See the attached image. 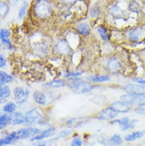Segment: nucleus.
<instances>
[{"instance_id": "40", "label": "nucleus", "mask_w": 145, "mask_h": 146, "mask_svg": "<svg viewBox=\"0 0 145 146\" xmlns=\"http://www.w3.org/2000/svg\"><path fill=\"white\" fill-rule=\"evenodd\" d=\"M7 64V61H6V59H5V56L1 54L0 55V68H3Z\"/></svg>"}, {"instance_id": "27", "label": "nucleus", "mask_w": 145, "mask_h": 146, "mask_svg": "<svg viewBox=\"0 0 145 146\" xmlns=\"http://www.w3.org/2000/svg\"><path fill=\"white\" fill-rule=\"evenodd\" d=\"M11 88L9 86H3L0 88V99L1 101L6 100L11 96Z\"/></svg>"}, {"instance_id": "39", "label": "nucleus", "mask_w": 145, "mask_h": 146, "mask_svg": "<svg viewBox=\"0 0 145 146\" xmlns=\"http://www.w3.org/2000/svg\"><path fill=\"white\" fill-rule=\"evenodd\" d=\"M139 7H140V6H139V4H138L136 2H132V3L130 4V7H129L131 11H134V12H136V10L139 9Z\"/></svg>"}, {"instance_id": "17", "label": "nucleus", "mask_w": 145, "mask_h": 146, "mask_svg": "<svg viewBox=\"0 0 145 146\" xmlns=\"http://www.w3.org/2000/svg\"><path fill=\"white\" fill-rule=\"evenodd\" d=\"M18 141V138L17 137V134H16V132H12L10 134H8L7 136L1 138V140H0V145H10V144H12V143L16 142Z\"/></svg>"}, {"instance_id": "8", "label": "nucleus", "mask_w": 145, "mask_h": 146, "mask_svg": "<svg viewBox=\"0 0 145 146\" xmlns=\"http://www.w3.org/2000/svg\"><path fill=\"white\" fill-rule=\"evenodd\" d=\"M118 115V113L110 106L108 108H105L101 112H99L97 115V118L99 120L103 121H112L115 119Z\"/></svg>"}, {"instance_id": "25", "label": "nucleus", "mask_w": 145, "mask_h": 146, "mask_svg": "<svg viewBox=\"0 0 145 146\" xmlns=\"http://www.w3.org/2000/svg\"><path fill=\"white\" fill-rule=\"evenodd\" d=\"M144 136V133L141 131H135L132 133H129L124 137V140L126 141H134L136 140L141 138Z\"/></svg>"}, {"instance_id": "22", "label": "nucleus", "mask_w": 145, "mask_h": 146, "mask_svg": "<svg viewBox=\"0 0 145 146\" xmlns=\"http://www.w3.org/2000/svg\"><path fill=\"white\" fill-rule=\"evenodd\" d=\"M11 119H12L11 113H4V114H2L1 117H0V129L2 130L7 125L11 124Z\"/></svg>"}, {"instance_id": "36", "label": "nucleus", "mask_w": 145, "mask_h": 146, "mask_svg": "<svg viewBox=\"0 0 145 146\" xmlns=\"http://www.w3.org/2000/svg\"><path fill=\"white\" fill-rule=\"evenodd\" d=\"M1 40L3 42V44L7 47L8 49H10V50H13L14 49V46H13V44L11 42V40H9V38H3V39H1Z\"/></svg>"}, {"instance_id": "35", "label": "nucleus", "mask_w": 145, "mask_h": 146, "mask_svg": "<svg viewBox=\"0 0 145 146\" xmlns=\"http://www.w3.org/2000/svg\"><path fill=\"white\" fill-rule=\"evenodd\" d=\"M135 112L138 114H141V115H145V103L142 104L140 106H138L135 109Z\"/></svg>"}, {"instance_id": "33", "label": "nucleus", "mask_w": 145, "mask_h": 146, "mask_svg": "<svg viewBox=\"0 0 145 146\" xmlns=\"http://www.w3.org/2000/svg\"><path fill=\"white\" fill-rule=\"evenodd\" d=\"M73 133V130L71 129H64V130H61L60 132H59L58 137L59 138H64L66 137H68L69 135H71Z\"/></svg>"}, {"instance_id": "28", "label": "nucleus", "mask_w": 145, "mask_h": 146, "mask_svg": "<svg viewBox=\"0 0 145 146\" xmlns=\"http://www.w3.org/2000/svg\"><path fill=\"white\" fill-rule=\"evenodd\" d=\"M17 110V104L14 102H9L7 104H5L3 107V110L5 113H13L16 112Z\"/></svg>"}, {"instance_id": "34", "label": "nucleus", "mask_w": 145, "mask_h": 146, "mask_svg": "<svg viewBox=\"0 0 145 146\" xmlns=\"http://www.w3.org/2000/svg\"><path fill=\"white\" fill-rule=\"evenodd\" d=\"M99 14H100V10H99V7H98L97 6H94L93 7L91 8V11H90L91 17L95 18L98 15H99Z\"/></svg>"}, {"instance_id": "41", "label": "nucleus", "mask_w": 145, "mask_h": 146, "mask_svg": "<svg viewBox=\"0 0 145 146\" xmlns=\"http://www.w3.org/2000/svg\"><path fill=\"white\" fill-rule=\"evenodd\" d=\"M132 81L136 83V84H142V85H145V80L144 79H139V78H134Z\"/></svg>"}, {"instance_id": "24", "label": "nucleus", "mask_w": 145, "mask_h": 146, "mask_svg": "<svg viewBox=\"0 0 145 146\" xmlns=\"http://www.w3.org/2000/svg\"><path fill=\"white\" fill-rule=\"evenodd\" d=\"M12 81H13V78L11 76H10L9 74L3 71L0 72V85H1V87L5 86V84L11 83Z\"/></svg>"}, {"instance_id": "14", "label": "nucleus", "mask_w": 145, "mask_h": 146, "mask_svg": "<svg viewBox=\"0 0 145 146\" xmlns=\"http://www.w3.org/2000/svg\"><path fill=\"white\" fill-rule=\"evenodd\" d=\"M100 143L106 146H118L122 145L123 140L120 134H114L109 138L104 139L103 141H100Z\"/></svg>"}, {"instance_id": "15", "label": "nucleus", "mask_w": 145, "mask_h": 146, "mask_svg": "<svg viewBox=\"0 0 145 146\" xmlns=\"http://www.w3.org/2000/svg\"><path fill=\"white\" fill-rule=\"evenodd\" d=\"M56 129L55 128H48L46 129H44L43 131L40 133V134L38 135H36L33 137L32 138L30 139L31 141H41L44 138H48V137H52L56 134Z\"/></svg>"}, {"instance_id": "3", "label": "nucleus", "mask_w": 145, "mask_h": 146, "mask_svg": "<svg viewBox=\"0 0 145 146\" xmlns=\"http://www.w3.org/2000/svg\"><path fill=\"white\" fill-rule=\"evenodd\" d=\"M42 118V111L37 107L29 110L25 113V123L28 125H33L36 122H39Z\"/></svg>"}, {"instance_id": "5", "label": "nucleus", "mask_w": 145, "mask_h": 146, "mask_svg": "<svg viewBox=\"0 0 145 146\" xmlns=\"http://www.w3.org/2000/svg\"><path fill=\"white\" fill-rule=\"evenodd\" d=\"M41 132L42 131L37 128L29 127L18 129V131H16V134L18 140H20V139H28L29 137L32 138L34 136L40 134Z\"/></svg>"}, {"instance_id": "38", "label": "nucleus", "mask_w": 145, "mask_h": 146, "mask_svg": "<svg viewBox=\"0 0 145 146\" xmlns=\"http://www.w3.org/2000/svg\"><path fill=\"white\" fill-rule=\"evenodd\" d=\"M83 73L82 72H68L64 75V76L67 78H72V77H77L81 76Z\"/></svg>"}, {"instance_id": "42", "label": "nucleus", "mask_w": 145, "mask_h": 146, "mask_svg": "<svg viewBox=\"0 0 145 146\" xmlns=\"http://www.w3.org/2000/svg\"><path fill=\"white\" fill-rule=\"evenodd\" d=\"M7 2L11 6H15L18 3V0H7Z\"/></svg>"}, {"instance_id": "26", "label": "nucleus", "mask_w": 145, "mask_h": 146, "mask_svg": "<svg viewBox=\"0 0 145 146\" xmlns=\"http://www.w3.org/2000/svg\"><path fill=\"white\" fill-rule=\"evenodd\" d=\"M77 30L84 36H87L91 33V28H90V26L87 23H80V24H79L78 26H77Z\"/></svg>"}, {"instance_id": "13", "label": "nucleus", "mask_w": 145, "mask_h": 146, "mask_svg": "<svg viewBox=\"0 0 145 146\" xmlns=\"http://www.w3.org/2000/svg\"><path fill=\"white\" fill-rule=\"evenodd\" d=\"M124 90L129 93V94H140V95H144L145 94V85L142 84H128L126 85Z\"/></svg>"}, {"instance_id": "32", "label": "nucleus", "mask_w": 145, "mask_h": 146, "mask_svg": "<svg viewBox=\"0 0 145 146\" xmlns=\"http://www.w3.org/2000/svg\"><path fill=\"white\" fill-rule=\"evenodd\" d=\"M83 145V140L79 136H76L72 139L71 146H82Z\"/></svg>"}, {"instance_id": "43", "label": "nucleus", "mask_w": 145, "mask_h": 146, "mask_svg": "<svg viewBox=\"0 0 145 146\" xmlns=\"http://www.w3.org/2000/svg\"><path fill=\"white\" fill-rule=\"evenodd\" d=\"M61 1L65 3H73L75 0H61Z\"/></svg>"}, {"instance_id": "11", "label": "nucleus", "mask_w": 145, "mask_h": 146, "mask_svg": "<svg viewBox=\"0 0 145 146\" xmlns=\"http://www.w3.org/2000/svg\"><path fill=\"white\" fill-rule=\"evenodd\" d=\"M121 68H122L121 63L119 60V59L115 56L110 57L106 63V69L109 72L116 73L119 72L121 69Z\"/></svg>"}, {"instance_id": "23", "label": "nucleus", "mask_w": 145, "mask_h": 146, "mask_svg": "<svg viewBox=\"0 0 145 146\" xmlns=\"http://www.w3.org/2000/svg\"><path fill=\"white\" fill-rule=\"evenodd\" d=\"M109 13L113 15V17H116V18H122L124 15V11L120 8L118 6H112L111 7L109 8Z\"/></svg>"}, {"instance_id": "2", "label": "nucleus", "mask_w": 145, "mask_h": 146, "mask_svg": "<svg viewBox=\"0 0 145 146\" xmlns=\"http://www.w3.org/2000/svg\"><path fill=\"white\" fill-rule=\"evenodd\" d=\"M34 12L38 18H48L52 13L51 3L48 0H37L34 6Z\"/></svg>"}, {"instance_id": "10", "label": "nucleus", "mask_w": 145, "mask_h": 146, "mask_svg": "<svg viewBox=\"0 0 145 146\" xmlns=\"http://www.w3.org/2000/svg\"><path fill=\"white\" fill-rule=\"evenodd\" d=\"M110 107L113 108L115 111L117 113H128L132 109V105L126 102H124L122 100H119V101H115L113 103H111Z\"/></svg>"}, {"instance_id": "44", "label": "nucleus", "mask_w": 145, "mask_h": 146, "mask_svg": "<svg viewBox=\"0 0 145 146\" xmlns=\"http://www.w3.org/2000/svg\"><path fill=\"white\" fill-rule=\"evenodd\" d=\"M144 145H145V140H144Z\"/></svg>"}, {"instance_id": "30", "label": "nucleus", "mask_w": 145, "mask_h": 146, "mask_svg": "<svg viewBox=\"0 0 145 146\" xmlns=\"http://www.w3.org/2000/svg\"><path fill=\"white\" fill-rule=\"evenodd\" d=\"M0 10H1V15L3 17H6L10 11V8H9L8 4L4 3V2H2L0 3Z\"/></svg>"}, {"instance_id": "19", "label": "nucleus", "mask_w": 145, "mask_h": 146, "mask_svg": "<svg viewBox=\"0 0 145 146\" xmlns=\"http://www.w3.org/2000/svg\"><path fill=\"white\" fill-rule=\"evenodd\" d=\"M11 123L12 125H18L23 124L25 122V114L22 112H15L11 113Z\"/></svg>"}, {"instance_id": "1", "label": "nucleus", "mask_w": 145, "mask_h": 146, "mask_svg": "<svg viewBox=\"0 0 145 146\" xmlns=\"http://www.w3.org/2000/svg\"><path fill=\"white\" fill-rule=\"evenodd\" d=\"M68 85L75 94H87L94 88V86L89 81H84L81 78L72 77L68 80Z\"/></svg>"}, {"instance_id": "18", "label": "nucleus", "mask_w": 145, "mask_h": 146, "mask_svg": "<svg viewBox=\"0 0 145 146\" xmlns=\"http://www.w3.org/2000/svg\"><path fill=\"white\" fill-rule=\"evenodd\" d=\"M33 99L37 104L41 105V106H44L47 103V97H46V95L40 91H35L33 92Z\"/></svg>"}, {"instance_id": "31", "label": "nucleus", "mask_w": 145, "mask_h": 146, "mask_svg": "<svg viewBox=\"0 0 145 146\" xmlns=\"http://www.w3.org/2000/svg\"><path fill=\"white\" fill-rule=\"evenodd\" d=\"M27 7H28V4L26 3H23L20 7L19 12H18V19L21 20L22 18H24V16L26 14V11H27Z\"/></svg>"}, {"instance_id": "29", "label": "nucleus", "mask_w": 145, "mask_h": 146, "mask_svg": "<svg viewBox=\"0 0 145 146\" xmlns=\"http://www.w3.org/2000/svg\"><path fill=\"white\" fill-rule=\"evenodd\" d=\"M98 29V32L99 33V35L101 36V38L102 39V40L104 41H108L109 40V34H108V32H107V29H105L104 26H99L97 28Z\"/></svg>"}, {"instance_id": "45", "label": "nucleus", "mask_w": 145, "mask_h": 146, "mask_svg": "<svg viewBox=\"0 0 145 146\" xmlns=\"http://www.w3.org/2000/svg\"><path fill=\"white\" fill-rule=\"evenodd\" d=\"M22 1H24V0H22Z\"/></svg>"}, {"instance_id": "20", "label": "nucleus", "mask_w": 145, "mask_h": 146, "mask_svg": "<svg viewBox=\"0 0 145 146\" xmlns=\"http://www.w3.org/2000/svg\"><path fill=\"white\" fill-rule=\"evenodd\" d=\"M87 80L91 83H104L110 80V77L107 75H94L87 78Z\"/></svg>"}, {"instance_id": "9", "label": "nucleus", "mask_w": 145, "mask_h": 146, "mask_svg": "<svg viewBox=\"0 0 145 146\" xmlns=\"http://www.w3.org/2000/svg\"><path fill=\"white\" fill-rule=\"evenodd\" d=\"M55 50L58 54L60 55L70 54L72 52L71 46L69 45L68 41L64 39H60L56 42L55 45Z\"/></svg>"}, {"instance_id": "16", "label": "nucleus", "mask_w": 145, "mask_h": 146, "mask_svg": "<svg viewBox=\"0 0 145 146\" xmlns=\"http://www.w3.org/2000/svg\"><path fill=\"white\" fill-rule=\"evenodd\" d=\"M88 121V118L86 117H72L70 118L66 121V124L69 127L76 128L82 125L84 123Z\"/></svg>"}, {"instance_id": "37", "label": "nucleus", "mask_w": 145, "mask_h": 146, "mask_svg": "<svg viewBox=\"0 0 145 146\" xmlns=\"http://www.w3.org/2000/svg\"><path fill=\"white\" fill-rule=\"evenodd\" d=\"M9 36H10V32H9L8 29H1V30H0V37H1V39L9 38Z\"/></svg>"}, {"instance_id": "7", "label": "nucleus", "mask_w": 145, "mask_h": 146, "mask_svg": "<svg viewBox=\"0 0 145 146\" xmlns=\"http://www.w3.org/2000/svg\"><path fill=\"white\" fill-rule=\"evenodd\" d=\"M136 122H137V120H131L130 118L128 117H124L120 119H113L110 121L111 124L117 123L120 125L121 130H123V131L134 129Z\"/></svg>"}, {"instance_id": "6", "label": "nucleus", "mask_w": 145, "mask_h": 146, "mask_svg": "<svg viewBox=\"0 0 145 146\" xmlns=\"http://www.w3.org/2000/svg\"><path fill=\"white\" fill-rule=\"evenodd\" d=\"M29 91L28 88H22V87H16L14 89V97L18 104L21 105L28 100Z\"/></svg>"}, {"instance_id": "21", "label": "nucleus", "mask_w": 145, "mask_h": 146, "mask_svg": "<svg viewBox=\"0 0 145 146\" xmlns=\"http://www.w3.org/2000/svg\"><path fill=\"white\" fill-rule=\"evenodd\" d=\"M67 85L68 83L63 80H54L44 84V87L46 88H64Z\"/></svg>"}, {"instance_id": "12", "label": "nucleus", "mask_w": 145, "mask_h": 146, "mask_svg": "<svg viewBox=\"0 0 145 146\" xmlns=\"http://www.w3.org/2000/svg\"><path fill=\"white\" fill-rule=\"evenodd\" d=\"M145 36V29L143 27H136L128 33V39L133 42L141 40Z\"/></svg>"}, {"instance_id": "4", "label": "nucleus", "mask_w": 145, "mask_h": 146, "mask_svg": "<svg viewBox=\"0 0 145 146\" xmlns=\"http://www.w3.org/2000/svg\"><path fill=\"white\" fill-rule=\"evenodd\" d=\"M121 100L129 103L132 106H140L145 103V94H129L123 95L121 96Z\"/></svg>"}]
</instances>
